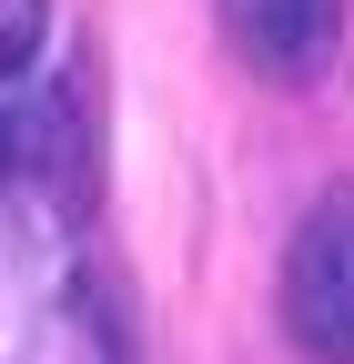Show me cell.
Wrapping results in <instances>:
<instances>
[{"instance_id": "cell-1", "label": "cell", "mask_w": 354, "mask_h": 364, "mask_svg": "<svg viewBox=\"0 0 354 364\" xmlns=\"http://www.w3.org/2000/svg\"><path fill=\"white\" fill-rule=\"evenodd\" d=\"M284 324L314 364H354V193H324L284 243Z\"/></svg>"}, {"instance_id": "cell-2", "label": "cell", "mask_w": 354, "mask_h": 364, "mask_svg": "<svg viewBox=\"0 0 354 364\" xmlns=\"http://www.w3.org/2000/svg\"><path fill=\"white\" fill-rule=\"evenodd\" d=\"M223 11V41L253 81L304 91L334 71V41H344V0H213Z\"/></svg>"}, {"instance_id": "cell-3", "label": "cell", "mask_w": 354, "mask_h": 364, "mask_svg": "<svg viewBox=\"0 0 354 364\" xmlns=\"http://www.w3.org/2000/svg\"><path fill=\"white\" fill-rule=\"evenodd\" d=\"M41 31H51V0H0V81H21Z\"/></svg>"}, {"instance_id": "cell-4", "label": "cell", "mask_w": 354, "mask_h": 364, "mask_svg": "<svg viewBox=\"0 0 354 364\" xmlns=\"http://www.w3.org/2000/svg\"><path fill=\"white\" fill-rule=\"evenodd\" d=\"M11 162H21V122L0 112V172H11Z\"/></svg>"}]
</instances>
